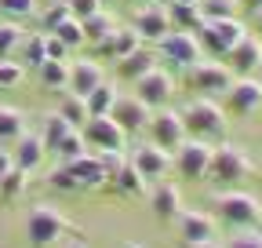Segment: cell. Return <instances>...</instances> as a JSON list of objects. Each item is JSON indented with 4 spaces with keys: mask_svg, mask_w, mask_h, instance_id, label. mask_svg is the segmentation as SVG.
Segmentation results:
<instances>
[{
    "mask_svg": "<svg viewBox=\"0 0 262 248\" xmlns=\"http://www.w3.org/2000/svg\"><path fill=\"white\" fill-rule=\"evenodd\" d=\"M51 190H66V194H80V190H102L106 186V168L98 157H73V161H58V168L48 175Z\"/></svg>",
    "mask_w": 262,
    "mask_h": 248,
    "instance_id": "1",
    "label": "cell"
},
{
    "mask_svg": "<svg viewBox=\"0 0 262 248\" xmlns=\"http://www.w3.org/2000/svg\"><path fill=\"white\" fill-rule=\"evenodd\" d=\"M215 219L229 230H262V204L244 190H222L211 201Z\"/></svg>",
    "mask_w": 262,
    "mask_h": 248,
    "instance_id": "2",
    "label": "cell"
},
{
    "mask_svg": "<svg viewBox=\"0 0 262 248\" xmlns=\"http://www.w3.org/2000/svg\"><path fill=\"white\" fill-rule=\"evenodd\" d=\"M182 124H186V135L201 139V142H222L226 139V113L211 99H193L182 110Z\"/></svg>",
    "mask_w": 262,
    "mask_h": 248,
    "instance_id": "3",
    "label": "cell"
},
{
    "mask_svg": "<svg viewBox=\"0 0 262 248\" xmlns=\"http://www.w3.org/2000/svg\"><path fill=\"white\" fill-rule=\"evenodd\" d=\"M251 172V161L248 153L233 142H219L211 146V168H208V179L219 182L222 190H237V182H244Z\"/></svg>",
    "mask_w": 262,
    "mask_h": 248,
    "instance_id": "4",
    "label": "cell"
},
{
    "mask_svg": "<svg viewBox=\"0 0 262 248\" xmlns=\"http://www.w3.org/2000/svg\"><path fill=\"white\" fill-rule=\"evenodd\" d=\"M248 37V26L241 18H204V26L196 29V40H201V48L215 58H226V51L241 44Z\"/></svg>",
    "mask_w": 262,
    "mask_h": 248,
    "instance_id": "5",
    "label": "cell"
},
{
    "mask_svg": "<svg viewBox=\"0 0 262 248\" xmlns=\"http://www.w3.org/2000/svg\"><path fill=\"white\" fill-rule=\"evenodd\" d=\"M66 234H70V223H66V215L51 204H37L29 212V219H26V237L33 248H51L58 244Z\"/></svg>",
    "mask_w": 262,
    "mask_h": 248,
    "instance_id": "6",
    "label": "cell"
},
{
    "mask_svg": "<svg viewBox=\"0 0 262 248\" xmlns=\"http://www.w3.org/2000/svg\"><path fill=\"white\" fill-rule=\"evenodd\" d=\"M80 135L98 153H124V146H127V132L120 128L113 117H88L80 124Z\"/></svg>",
    "mask_w": 262,
    "mask_h": 248,
    "instance_id": "7",
    "label": "cell"
},
{
    "mask_svg": "<svg viewBox=\"0 0 262 248\" xmlns=\"http://www.w3.org/2000/svg\"><path fill=\"white\" fill-rule=\"evenodd\" d=\"M146 132H149V142H153V146L168 150V153H175V150L186 142V124H182V113H175V110H157V113H149Z\"/></svg>",
    "mask_w": 262,
    "mask_h": 248,
    "instance_id": "8",
    "label": "cell"
},
{
    "mask_svg": "<svg viewBox=\"0 0 262 248\" xmlns=\"http://www.w3.org/2000/svg\"><path fill=\"white\" fill-rule=\"evenodd\" d=\"M208 168H211V142H201V139H186L179 150H175V172L189 182H201L208 179Z\"/></svg>",
    "mask_w": 262,
    "mask_h": 248,
    "instance_id": "9",
    "label": "cell"
},
{
    "mask_svg": "<svg viewBox=\"0 0 262 248\" xmlns=\"http://www.w3.org/2000/svg\"><path fill=\"white\" fill-rule=\"evenodd\" d=\"M160 51L168 62H175V66H196V62L204 58V48L201 40H196V33H189V29H171L168 37L160 40Z\"/></svg>",
    "mask_w": 262,
    "mask_h": 248,
    "instance_id": "10",
    "label": "cell"
},
{
    "mask_svg": "<svg viewBox=\"0 0 262 248\" xmlns=\"http://www.w3.org/2000/svg\"><path fill=\"white\" fill-rule=\"evenodd\" d=\"M139 88H135V95L149 106V110H164L171 102V95H175V80H171V73L168 70H149V73H142L139 80H135Z\"/></svg>",
    "mask_w": 262,
    "mask_h": 248,
    "instance_id": "11",
    "label": "cell"
},
{
    "mask_svg": "<svg viewBox=\"0 0 262 248\" xmlns=\"http://www.w3.org/2000/svg\"><path fill=\"white\" fill-rule=\"evenodd\" d=\"M233 70L226 66V62H196V66H189V84L208 91V95H222V91H229V84H233Z\"/></svg>",
    "mask_w": 262,
    "mask_h": 248,
    "instance_id": "12",
    "label": "cell"
},
{
    "mask_svg": "<svg viewBox=\"0 0 262 248\" xmlns=\"http://www.w3.org/2000/svg\"><path fill=\"white\" fill-rule=\"evenodd\" d=\"M226 102L237 117H255L262 110V84L255 77H237L226 91Z\"/></svg>",
    "mask_w": 262,
    "mask_h": 248,
    "instance_id": "13",
    "label": "cell"
},
{
    "mask_svg": "<svg viewBox=\"0 0 262 248\" xmlns=\"http://www.w3.org/2000/svg\"><path fill=\"white\" fill-rule=\"evenodd\" d=\"M131 164L139 168V175H142L146 182H160L164 175L175 168V153H168V150H160V146L149 142V146H139V150H135Z\"/></svg>",
    "mask_w": 262,
    "mask_h": 248,
    "instance_id": "14",
    "label": "cell"
},
{
    "mask_svg": "<svg viewBox=\"0 0 262 248\" xmlns=\"http://www.w3.org/2000/svg\"><path fill=\"white\" fill-rule=\"evenodd\" d=\"M175 230L182 237V244H204V241H215V219L204 212H189V208H179L175 215Z\"/></svg>",
    "mask_w": 262,
    "mask_h": 248,
    "instance_id": "15",
    "label": "cell"
},
{
    "mask_svg": "<svg viewBox=\"0 0 262 248\" xmlns=\"http://www.w3.org/2000/svg\"><path fill=\"white\" fill-rule=\"evenodd\" d=\"M171 29H175L171 15H168V8H160V4H149V8H142L135 15V33L142 37V44H160Z\"/></svg>",
    "mask_w": 262,
    "mask_h": 248,
    "instance_id": "16",
    "label": "cell"
},
{
    "mask_svg": "<svg viewBox=\"0 0 262 248\" xmlns=\"http://www.w3.org/2000/svg\"><path fill=\"white\" fill-rule=\"evenodd\" d=\"M110 117H113L120 128L131 135V132H142V128H146V120H149V106H146L139 95H117V102H113Z\"/></svg>",
    "mask_w": 262,
    "mask_h": 248,
    "instance_id": "17",
    "label": "cell"
},
{
    "mask_svg": "<svg viewBox=\"0 0 262 248\" xmlns=\"http://www.w3.org/2000/svg\"><path fill=\"white\" fill-rule=\"evenodd\" d=\"M258 62H262V40L251 37V33L241 44H233V48L226 51V66L233 70V73H241V77H251L258 70Z\"/></svg>",
    "mask_w": 262,
    "mask_h": 248,
    "instance_id": "18",
    "label": "cell"
},
{
    "mask_svg": "<svg viewBox=\"0 0 262 248\" xmlns=\"http://www.w3.org/2000/svg\"><path fill=\"white\" fill-rule=\"evenodd\" d=\"M149 208H153L157 219L171 223L175 215H179V208H182V190H179L175 182H168V179L153 182V186H149Z\"/></svg>",
    "mask_w": 262,
    "mask_h": 248,
    "instance_id": "19",
    "label": "cell"
},
{
    "mask_svg": "<svg viewBox=\"0 0 262 248\" xmlns=\"http://www.w3.org/2000/svg\"><path fill=\"white\" fill-rule=\"evenodd\" d=\"M44 153H48V146H44L40 132H26V135L15 142V150H11V161H15V168H22V172H37L40 161H44Z\"/></svg>",
    "mask_w": 262,
    "mask_h": 248,
    "instance_id": "20",
    "label": "cell"
},
{
    "mask_svg": "<svg viewBox=\"0 0 262 248\" xmlns=\"http://www.w3.org/2000/svg\"><path fill=\"white\" fill-rule=\"evenodd\" d=\"M135 48H142V37L135 33V26H117L113 33L102 44H95L91 51L95 55H110V58H124V55H131Z\"/></svg>",
    "mask_w": 262,
    "mask_h": 248,
    "instance_id": "21",
    "label": "cell"
},
{
    "mask_svg": "<svg viewBox=\"0 0 262 248\" xmlns=\"http://www.w3.org/2000/svg\"><path fill=\"white\" fill-rule=\"evenodd\" d=\"M106 77H102V66L98 62H91V58H80V62H73L70 66V84H66V91H73V95H88L91 88H98Z\"/></svg>",
    "mask_w": 262,
    "mask_h": 248,
    "instance_id": "22",
    "label": "cell"
},
{
    "mask_svg": "<svg viewBox=\"0 0 262 248\" xmlns=\"http://www.w3.org/2000/svg\"><path fill=\"white\" fill-rule=\"evenodd\" d=\"M106 186H113L120 197H146V186H149V182L139 175V168L131 164V161H124V164H120V172H117Z\"/></svg>",
    "mask_w": 262,
    "mask_h": 248,
    "instance_id": "23",
    "label": "cell"
},
{
    "mask_svg": "<svg viewBox=\"0 0 262 248\" xmlns=\"http://www.w3.org/2000/svg\"><path fill=\"white\" fill-rule=\"evenodd\" d=\"M157 66V58H153V51L142 44V48H135L131 55H124V58H117V73L124 77V80H139L142 73H149Z\"/></svg>",
    "mask_w": 262,
    "mask_h": 248,
    "instance_id": "24",
    "label": "cell"
},
{
    "mask_svg": "<svg viewBox=\"0 0 262 248\" xmlns=\"http://www.w3.org/2000/svg\"><path fill=\"white\" fill-rule=\"evenodd\" d=\"M37 77H40L44 91H66V84H70V62L66 58H44L37 66Z\"/></svg>",
    "mask_w": 262,
    "mask_h": 248,
    "instance_id": "25",
    "label": "cell"
},
{
    "mask_svg": "<svg viewBox=\"0 0 262 248\" xmlns=\"http://www.w3.org/2000/svg\"><path fill=\"white\" fill-rule=\"evenodd\" d=\"M80 29H84V44L88 48H95V44H102L113 29H117V22H113V15L110 11H95L91 18H84L80 22Z\"/></svg>",
    "mask_w": 262,
    "mask_h": 248,
    "instance_id": "26",
    "label": "cell"
},
{
    "mask_svg": "<svg viewBox=\"0 0 262 248\" xmlns=\"http://www.w3.org/2000/svg\"><path fill=\"white\" fill-rule=\"evenodd\" d=\"M84 102H88V117H110V110L117 102V88L102 80L98 88H91L88 95H84Z\"/></svg>",
    "mask_w": 262,
    "mask_h": 248,
    "instance_id": "27",
    "label": "cell"
},
{
    "mask_svg": "<svg viewBox=\"0 0 262 248\" xmlns=\"http://www.w3.org/2000/svg\"><path fill=\"white\" fill-rule=\"evenodd\" d=\"M26 117L15 106H0V142H18L26 135Z\"/></svg>",
    "mask_w": 262,
    "mask_h": 248,
    "instance_id": "28",
    "label": "cell"
},
{
    "mask_svg": "<svg viewBox=\"0 0 262 248\" xmlns=\"http://www.w3.org/2000/svg\"><path fill=\"white\" fill-rule=\"evenodd\" d=\"M70 132H77V128H73V124L66 120L58 110H55V113H44V128H40V139H44V146H48V150H55V146H58L66 135H70Z\"/></svg>",
    "mask_w": 262,
    "mask_h": 248,
    "instance_id": "29",
    "label": "cell"
},
{
    "mask_svg": "<svg viewBox=\"0 0 262 248\" xmlns=\"http://www.w3.org/2000/svg\"><path fill=\"white\" fill-rule=\"evenodd\" d=\"M168 15H171L175 29H189V33H196V29L204 26V15H201L196 4H168Z\"/></svg>",
    "mask_w": 262,
    "mask_h": 248,
    "instance_id": "30",
    "label": "cell"
},
{
    "mask_svg": "<svg viewBox=\"0 0 262 248\" xmlns=\"http://www.w3.org/2000/svg\"><path fill=\"white\" fill-rule=\"evenodd\" d=\"M58 113H62L66 120H70L73 128H80V124L88 120V102H84L80 95H73V91H66L62 102H58Z\"/></svg>",
    "mask_w": 262,
    "mask_h": 248,
    "instance_id": "31",
    "label": "cell"
},
{
    "mask_svg": "<svg viewBox=\"0 0 262 248\" xmlns=\"http://www.w3.org/2000/svg\"><path fill=\"white\" fill-rule=\"evenodd\" d=\"M22 26L18 22H0V58H11L22 44Z\"/></svg>",
    "mask_w": 262,
    "mask_h": 248,
    "instance_id": "32",
    "label": "cell"
},
{
    "mask_svg": "<svg viewBox=\"0 0 262 248\" xmlns=\"http://www.w3.org/2000/svg\"><path fill=\"white\" fill-rule=\"evenodd\" d=\"M51 153H55L58 161H73V157H84V153H88V142H84L80 132H70V135H66V139L51 150Z\"/></svg>",
    "mask_w": 262,
    "mask_h": 248,
    "instance_id": "33",
    "label": "cell"
},
{
    "mask_svg": "<svg viewBox=\"0 0 262 248\" xmlns=\"http://www.w3.org/2000/svg\"><path fill=\"white\" fill-rule=\"evenodd\" d=\"M26 182H29V172L11 168V172L4 175V182H0V197H4V201H18L22 190H26Z\"/></svg>",
    "mask_w": 262,
    "mask_h": 248,
    "instance_id": "34",
    "label": "cell"
},
{
    "mask_svg": "<svg viewBox=\"0 0 262 248\" xmlns=\"http://www.w3.org/2000/svg\"><path fill=\"white\" fill-rule=\"evenodd\" d=\"M51 33H55V37H58L66 48H80V44H84V29H80V18H73V15L66 18V22H58V26L51 29Z\"/></svg>",
    "mask_w": 262,
    "mask_h": 248,
    "instance_id": "35",
    "label": "cell"
},
{
    "mask_svg": "<svg viewBox=\"0 0 262 248\" xmlns=\"http://www.w3.org/2000/svg\"><path fill=\"white\" fill-rule=\"evenodd\" d=\"M18 51H22V58L29 62V66H40V62L48 58V48H44V33H33V37H22Z\"/></svg>",
    "mask_w": 262,
    "mask_h": 248,
    "instance_id": "36",
    "label": "cell"
},
{
    "mask_svg": "<svg viewBox=\"0 0 262 248\" xmlns=\"http://www.w3.org/2000/svg\"><path fill=\"white\" fill-rule=\"evenodd\" d=\"M237 4L241 0H201V15L204 18H237Z\"/></svg>",
    "mask_w": 262,
    "mask_h": 248,
    "instance_id": "37",
    "label": "cell"
},
{
    "mask_svg": "<svg viewBox=\"0 0 262 248\" xmlns=\"http://www.w3.org/2000/svg\"><path fill=\"white\" fill-rule=\"evenodd\" d=\"M0 15H8L11 22H22L29 15H37V0H0Z\"/></svg>",
    "mask_w": 262,
    "mask_h": 248,
    "instance_id": "38",
    "label": "cell"
},
{
    "mask_svg": "<svg viewBox=\"0 0 262 248\" xmlns=\"http://www.w3.org/2000/svg\"><path fill=\"white\" fill-rule=\"evenodd\" d=\"M22 77H26V66H22V62L0 58V88H15V84H22Z\"/></svg>",
    "mask_w": 262,
    "mask_h": 248,
    "instance_id": "39",
    "label": "cell"
},
{
    "mask_svg": "<svg viewBox=\"0 0 262 248\" xmlns=\"http://www.w3.org/2000/svg\"><path fill=\"white\" fill-rule=\"evenodd\" d=\"M66 18H70V4H66V0H55V4L44 11V29L51 33V29H55L58 22H66Z\"/></svg>",
    "mask_w": 262,
    "mask_h": 248,
    "instance_id": "40",
    "label": "cell"
},
{
    "mask_svg": "<svg viewBox=\"0 0 262 248\" xmlns=\"http://www.w3.org/2000/svg\"><path fill=\"white\" fill-rule=\"evenodd\" d=\"M226 248H262V230H241L226 241Z\"/></svg>",
    "mask_w": 262,
    "mask_h": 248,
    "instance_id": "41",
    "label": "cell"
},
{
    "mask_svg": "<svg viewBox=\"0 0 262 248\" xmlns=\"http://www.w3.org/2000/svg\"><path fill=\"white\" fill-rule=\"evenodd\" d=\"M66 4H70V15L73 18H91L95 11H102V4H98V0H66Z\"/></svg>",
    "mask_w": 262,
    "mask_h": 248,
    "instance_id": "42",
    "label": "cell"
},
{
    "mask_svg": "<svg viewBox=\"0 0 262 248\" xmlns=\"http://www.w3.org/2000/svg\"><path fill=\"white\" fill-rule=\"evenodd\" d=\"M44 48H48V58H66L70 55V48H66L55 33H44Z\"/></svg>",
    "mask_w": 262,
    "mask_h": 248,
    "instance_id": "43",
    "label": "cell"
},
{
    "mask_svg": "<svg viewBox=\"0 0 262 248\" xmlns=\"http://www.w3.org/2000/svg\"><path fill=\"white\" fill-rule=\"evenodd\" d=\"M58 248H88V241H84L80 234H66V237L58 241Z\"/></svg>",
    "mask_w": 262,
    "mask_h": 248,
    "instance_id": "44",
    "label": "cell"
},
{
    "mask_svg": "<svg viewBox=\"0 0 262 248\" xmlns=\"http://www.w3.org/2000/svg\"><path fill=\"white\" fill-rule=\"evenodd\" d=\"M15 168V161H11V153L8 150H0V182H4V175Z\"/></svg>",
    "mask_w": 262,
    "mask_h": 248,
    "instance_id": "45",
    "label": "cell"
},
{
    "mask_svg": "<svg viewBox=\"0 0 262 248\" xmlns=\"http://www.w3.org/2000/svg\"><path fill=\"white\" fill-rule=\"evenodd\" d=\"M255 26H258V29H255V37H258V40H262V8H258V11H255Z\"/></svg>",
    "mask_w": 262,
    "mask_h": 248,
    "instance_id": "46",
    "label": "cell"
},
{
    "mask_svg": "<svg viewBox=\"0 0 262 248\" xmlns=\"http://www.w3.org/2000/svg\"><path fill=\"white\" fill-rule=\"evenodd\" d=\"M241 4H244V8H251V11H258V8H262V0H241Z\"/></svg>",
    "mask_w": 262,
    "mask_h": 248,
    "instance_id": "47",
    "label": "cell"
},
{
    "mask_svg": "<svg viewBox=\"0 0 262 248\" xmlns=\"http://www.w3.org/2000/svg\"><path fill=\"white\" fill-rule=\"evenodd\" d=\"M186 248H219L215 241H204V244H186Z\"/></svg>",
    "mask_w": 262,
    "mask_h": 248,
    "instance_id": "48",
    "label": "cell"
},
{
    "mask_svg": "<svg viewBox=\"0 0 262 248\" xmlns=\"http://www.w3.org/2000/svg\"><path fill=\"white\" fill-rule=\"evenodd\" d=\"M168 4H201V0H168Z\"/></svg>",
    "mask_w": 262,
    "mask_h": 248,
    "instance_id": "49",
    "label": "cell"
},
{
    "mask_svg": "<svg viewBox=\"0 0 262 248\" xmlns=\"http://www.w3.org/2000/svg\"><path fill=\"white\" fill-rule=\"evenodd\" d=\"M255 73H258V84H262V62H258V70H255Z\"/></svg>",
    "mask_w": 262,
    "mask_h": 248,
    "instance_id": "50",
    "label": "cell"
},
{
    "mask_svg": "<svg viewBox=\"0 0 262 248\" xmlns=\"http://www.w3.org/2000/svg\"><path fill=\"white\" fill-rule=\"evenodd\" d=\"M98 4H117V0H98Z\"/></svg>",
    "mask_w": 262,
    "mask_h": 248,
    "instance_id": "51",
    "label": "cell"
},
{
    "mask_svg": "<svg viewBox=\"0 0 262 248\" xmlns=\"http://www.w3.org/2000/svg\"><path fill=\"white\" fill-rule=\"evenodd\" d=\"M124 248H142V244H124Z\"/></svg>",
    "mask_w": 262,
    "mask_h": 248,
    "instance_id": "52",
    "label": "cell"
}]
</instances>
